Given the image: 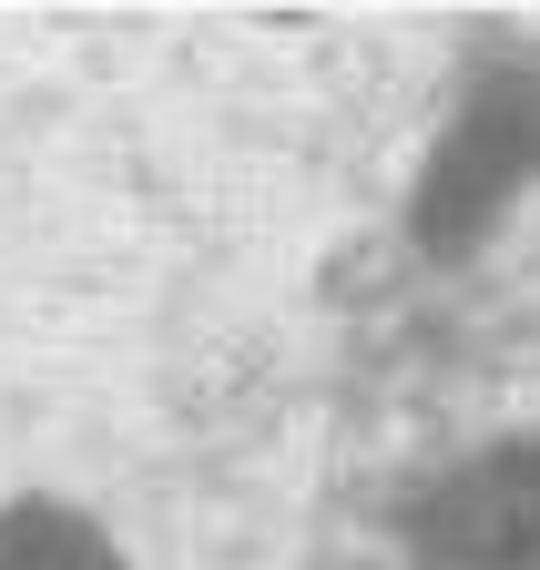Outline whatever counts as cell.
I'll use <instances>...</instances> for the list:
<instances>
[{"instance_id": "1", "label": "cell", "mask_w": 540, "mask_h": 570, "mask_svg": "<svg viewBox=\"0 0 540 570\" xmlns=\"http://www.w3.org/2000/svg\"><path fill=\"white\" fill-rule=\"evenodd\" d=\"M419 570H540V459L459 469L419 520Z\"/></svg>"}, {"instance_id": "2", "label": "cell", "mask_w": 540, "mask_h": 570, "mask_svg": "<svg viewBox=\"0 0 540 570\" xmlns=\"http://www.w3.org/2000/svg\"><path fill=\"white\" fill-rule=\"evenodd\" d=\"M530 164H540V92H500L480 122H459L449 164H439V194H429L439 245H459V225H480L490 194H500L510 174H530Z\"/></svg>"}, {"instance_id": "3", "label": "cell", "mask_w": 540, "mask_h": 570, "mask_svg": "<svg viewBox=\"0 0 540 570\" xmlns=\"http://www.w3.org/2000/svg\"><path fill=\"white\" fill-rule=\"evenodd\" d=\"M0 570H112V560H102L72 520H41V510H31V520L0 530Z\"/></svg>"}]
</instances>
